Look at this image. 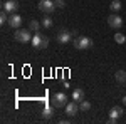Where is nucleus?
<instances>
[{
	"label": "nucleus",
	"instance_id": "f257e3e1",
	"mask_svg": "<svg viewBox=\"0 0 126 124\" xmlns=\"http://www.w3.org/2000/svg\"><path fill=\"white\" fill-rule=\"evenodd\" d=\"M72 44H74V47L78 49V50H87V49L93 47V40L87 35H78V37H74Z\"/></svg>",
	"mask_w": 126,
	"mask_h": 124
},
{
	"label": "nucleus",
	"instance_id": "f03ea898",
	"mask_svg": "<svg viewBox=\"0 0 126 124\" xmlns=\"http://www.w3.org/2000/svg\"><path fill=\"white\" fill-rule=\"evenodd\" d=\"M32 45L35 49H47V45H49V37L47 35H44V34H40V32H35V35L32 37Z\"/></svg>",
	"mask_w": 126,
	"mask_h": 124
},
{
	"label": "nucleus",
	"instance_id": "7ed1b4c3",
	"mask_svg": "<svg viewBox=\"0 0 126 124\" xmlns=\"http://www.w3.org/2000/svg\"><path fill=\"white\" fill-rule=\"evenodd\" d=\"M30 32H32L30 29H17L14 32V39H15L17 42H20V44H27V42L32 40Z\"/></svg>",
	"mask_w": 126,
	"mask_h": 124
},
{
	"label": "nucleus",
	"instance_id": "20e7f679",
	"mask_svg": "<svg viewBox=\"0 0 126 124\" xmlns=\"http://www.w3.org/2000/svg\"><path fill=\"white\" fill-rule=\"evenodd\" d=\"M57 42L61 44V45H66V44H69V42H72L74 40V34H72V30H59L57 32Z\"/></svg>",
	"mask_w": 126,
	"mask_h": 124
},
{
	"label": "nucleus",
	"instance_id": "39448f33",
	"mask_svg": "<svg viewBox=\"0 0 126 124\" xmlns=\"http://www.w3.org/2000/svg\"><path fill=\"white\" fill-rule=\"evenodd\" d=\"M50 102L54 107H66L67 106V96L64 94V92H56V94L50 97Z\"/></svg>",
	"mask_w": 126,
	"mask_h": 124
},
{
	"label": "nucleus",
	"instance_id": "423d86ee",
	"mask_svg": "<svg viewBox=\"0 0 126 124\" xmlns=\"http://www.w3.org/2000/svg\"><path fill=\"white\" fill-rule=\"evenodd\" d=\"M37 9L44 14H52L56 10V3H54V0H39Z\"/></svg>",
	"mask_w": 126,
	"mask_h": 124
},
{
	"label": "nucleus",
	"instance_id": "0eeeda50",
	"mask_svg": "<svg viewBox=\"0 0 126 124\" xmlns=\"http://www.w3.org/2000/svg\"><path fill=\"white\" fill-rule=\"evenodd\" d=\"M106 20H108V25H109L111 29H114V30H119L121 27H123V19L118 15L116 12H114V14H111Z\"/></svg>",
	"mask_w": 126,
	"mask_h": 124
},
{
	"label": "nucleus",
	"instance_id": "6e6552de",
	"mask_svg": "<svg viewBox=\"0 0 126 124\" xmlns=\"http://www.w3.org/2000/svg\"><path fill=\"white\" fill-rule=\"evenodd\" d=\"M19 2L17 0H7L3 5H2V9L5 10V12H9V14H17V10H19Z\"/></svg>",
	"mask_w": 126,
	"mask_h": 124
},
{
	"label": "nucleus",
	"instance_id": "1a4fd4ad",
	"mask_svg": "<svg viewBox=\"0 0 126 124\" xmlns=\"http://www.w3.org/2000/svg\"><path fill=\"white\" fill-rule=\"evenodd\" d=\"M9 25L12 29H20V25H22V17H20L19 14H10L9 17Z\"/></svg>",
	"mask_w": 126,
	"mask_h": 124
},
{
	"label": "nucleus",
	"instance_id": "9d476101",
	"mask_svg": "<svg viewBox=\"0 0 126 124\" xmlns=\"http://www.w3.org/2000/svg\"><path fill=\"white\" fill-rule=\"evenodd\" d=\"M78 112H81V111H79V102H76V101L67 102V106H66V114L72 117V116H76Z\"/></svg>",
	"mask_w": 126,
	"mask_h": 124
},
{
	"label": "nucleus",
	"instance_id": "9b49d317",
	"mask_svg": "<svg viewBox=\"0 0 126 124\" xmlns=\"http://www.w3.org/2000/svg\"><path fill=\"white\" fill-rule=\"evenodd\" d=\"M123 114H125V109H123L121 106H114V107H111V109H109V117L119 119Z\"/></svg>",
	"mask_w": 126,
	"mask_h": 124
},
{
	"label": "nucleus",
	"instance_id": "f8f14e48",
	"mask_svg": "<svg viewBox=\"0 0 126 124\" xmlns=\"http://www.w3.org/2000/svg\"><path fill=\"white\" fill-rule=\"evenodd\" d=\"M72 101H76V102L84 101V91L82 89H74L72 91Z\"/></svg>",
	"mask_w": 126,
	"mask_h": 124
},
{
	"label": "nucleus",
	"instance_id": "ddd939ff",
	"mask_svg": "<svg viewBox=\"0 0 126 124\" xmlns=\"http://www.w3.org/2000/svg\"><path fill=\"white\" fill-rule=\"evenodd\" d=\"M42 116H44V119L52 117V116H54V106H52V107H50V106H46V107L42 109Z\"/></svg>",
	"mask_w": 126,
	"mask_h": 124
},
{
	"label": "nucleus",
	"instance_id": "4468645a",
	"mask_svg": "<svg viewBox=\"0 0 126 124\" xmlns=\"http://www.w3.org/2000/svg\"><path fill=\"white\" fill-rule=\"evenodd\" d=\"M40 27H42V24L37 22V20H30V22H29V29L32 30V32H39Z\"/></svg>",
	"mask_w": 126,
	"mask_h": 124
},
{
	"label": "nucleus",
	"instance_id": "2eb2a0df",
	"mask_svg": "<svg viewBox=\"0 0 126 124\" xmlns=\"http://www.w3.org/2000/svg\"><path fill=\"white\" fill-rule=\"evenodd\" d=\"M114 79H116L118 82L125 84V82H126V72H125V70H118L116 74H114Z\"/></svg>",
	"mask_w": 126,
	"mask_h": 124
},
{
	"label": "nucleus",
	"instance_id": "dca6fc26",
	"mask_svg": "<svg viewBox=\"0 0 126 124\" xmlns=\"http://www.w3.org/2000/svg\"><path fill=\"white\" fill-rule=\"evenodd\" d=\"M79 111H81V112H87V111H91V102H87V101H81V102H79Z\"/></svg>",
	"mask_w": 126,
	"mask_h": 124
},
{
	"label": "nucleus",
	"instance_id": "f3484780",
	"mask_svg": "<svg viewBox=\"0 0 126 124\" xmlns=\"http://www.w3.org/2000/svg\"><path fill=\"white\" fill-rule=\"evenodd\" d=\"M40 24H42L44 29H50V27H52V19L49 17V14L46 15V17H42V22H40Z\"/></svg>",
	"mask_w": 126,
	"mask_h": 124
},
{
	"label": "nucleus",
	"instance_id": "a211bd4d",
	"mask_svg": "<svg viewBox=\"0 0 126 124\" xmlns=\"http://www.w3.org/2000/svg\"><path fill=\"white\" fill-rule=\"evenodd\" d=\"M114 42L119 44V45H121V44H125V42H126V35H123L121 32H116V34H114Z\"/></svg>",
	"mask_w": 126,
	"mask_h": 124
},
{
	"label": "nucleus",
	"instance_id": "6ab92c4d",
	"mask_svg": "<svg viewBox=\"0 0 126 124\" xmlns=\"http://www.w3.org/2000/svg\"><path fill=\"white\" fill-rule=\"evenodd\" d=\"M109 9L113 10V12H119V10H121V2H119V0H113L111 5H109Z\"/></svg>",
	"mask_w": 126,
	"mask_h": 124
},
{
	"label": "nucleus",
	"instance_id": "aec40b11",
	"mask_svg": "<svg viewBox=\"0 0 126 124\" xmlns=\"http://www.w3.org/2000/svg\"><path fill=\"white\" fill-rule=\"evenodd\" d=\"M54 3H56V7H61V9L66 7V2L64 0H54Z\"/></svg>",
	"mask_w": 126,
	"mask_h": 124
},
{
	"label": "nucleus",
	"instance_id": "412c9836",
	"mask_svg": "<svg viewBox=\"0 0 126 124\" xmlns=\"http://www.w3.org/2000/svg\"><path fill=\"white\" fill-rule=\"evenodd\" d=\"M106 123H108V124H114V123H118V119H114V117H108Z\"/></svg>",
	"mask_w": 126,
	"mask_h": 124
},
{
	"label": "nucleus",
	"instance_id": "4be33fe9",
	"mask_svg": "<svg viewBox=\"0 0 126 124\" xmlns=\"http://www.w3.org/2000/svg\"><path fill=\"white\" fill-rule=\"evenodd\" d=\"M123 104L126 106V96H125V97H123Z\"/></svg>",
	"mask_w": 126,
	"mask_h": 124
},
{
	"label": "nucleus",
	"instance_id": "5701e85b",
	"mask_svg": "<svg viewBox=\"0 0 126 124\" xmlns=\"http://www.w3.org/2000/svg\"><path fill=\"white\" fill-rule=\"evenodd\" d=\"M125 86H126V82H125Z\"/></svg>",
	"mask_w": 126,
	"mask_h": 124
}]
</instances>
